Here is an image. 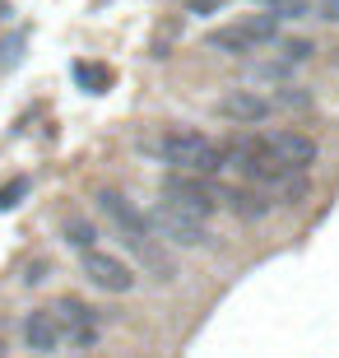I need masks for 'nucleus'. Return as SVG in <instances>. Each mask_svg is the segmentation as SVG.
Segmentation results:
<instances>
[{
	"mask_svg": "<svg viewBox=\"0 0 339 358\" xmlns=\"http://www.w3.org/2000/svg\"><path fill=\"white\" fill-rule=\"evenodd\" d=\"M158 159L168 163L172 173H191V177H219L223 168H233L228 149H219L205 131L196 126H172L163 140H158Z\"/></svg>",
	"mask_w": 339,
	"mask_h": 358,
	"instance_id": "1",
	"label": "nucleus"
},
{
	"mask_svg": "<svg viewBox=\"0 0 339 358\" xmlns=\"http://www.w3.org/2000/svg\"><path fill=\"white\" fill-rule=\"evenodd\" d=\"M163 200H168L172 210H182L186 219H200L209 224L223 205V191L205 177H191V173H168L163 177Z\"/></svg>",
	"mask_w": 339,
	"mask_h": 358,
	"instance_id": "2",
	"label": "nucleus"
},
{
	"mask_svg": "<svg viewBox=\"0 0 339 358\" xmlns=\"http://www.w3.org/2000/svg\"><path fill=\"white\" fill-rule=\"evenodd\" d=\"M93 205H98V214L107 219V228L117 233L126 247H144V242H158V233H154V224H149V214L144 210H135L131 200L121 196V191H112V186H103L98 196H93Z\"/></svg>",
	"mask_w": 339,
	"mask_h": 358,
	"instance_id": "3",
	"label": "nucleus"
},
{
	"mask_svg": "<svg viewBox=\"0 0 339 358\" xmlns=\"http://www.w3.org/2000/svg\"><path fill=\"white\" fill-rule=\"evenodd\" d=\"M149 224H154V233H158L163 242H172V247H182V252H205V247H214V238H209V228L200 224V219H186L182 210H172L168 200L149 210Z\"/></svg>",
	"mask_w": 339,
	"mask_h": 358,
	"instance_id": "4",
	"label": "nucleus"
},
{
	"mask_svg": "<svg viewBox=\"0 0 339 358\" xmlns=\"http://www.w3.org/2000/svg\"><path fill=\"white\" fill-rule=\"evenodd\" d=\"M214 112H219L223 121H233V126H265L279 107H274V98H265L261 89H233L214 103Z\"/></svg>",
	"mask_w": 339,
	"mask_h": 358,
	"instance_id": "5",
	"label": "nucleus"
},
{
	"mask_svg": "<svg viewBox=\"0 0 339 358\" xmlns=\"http://www.w3.org/2000/svg\"><path fill=\"white\" fill-rule=\"evenodd\" d=\"M79 270H84V279L89 284H98V289H107V293H135V270L121 261V256H112V252H89V256H79Z\"/></svg>",
	"mask_w": 339,
	"mask_h": 358,
	"instance_id": "6",
	"label": "nucleus"
},
{
	"mask_svg": "<svg viewBox=\"0 0 339 358\" xmlns=\"http://www.w3.org/2000/svg\"><path fill=\"white\" fill-rule=\"evenodd\" d=\"M223 191V210L233 214L237 224H265L274 214V196L261 186H219Z\"/></svg>",
	"mask_w": 339,
	"mask_h": 358,
	"instance_id": "7",
	"label": "nucleus"
},
{
	"mask_svg": "<svg viewBox=\"0 0 339 358\" xmlns=\"http://www.w3.org/2000/svg\"><path fill=\"white\" fill-rule=\"evenodd\" d=\"M270 154L284 168H298L302 177L312 173V163L321 159V145H316L312 135H302V131H270Z\"/></svg>",
	"mask_w": 339,
	"mask_h": 358,
	"instance_id": "8",
	"label": "nucleus"
},
{
	"mask_svg": "<svg viewBox=\"0 0 339 358\" xmlns=\"http://www.w3.org/2000/svg\"><path fill=\"white\" fill-rule=\"evenodd\" d=\"M61 340H66V331H61V321H56L52 307H47V312H28V317H24V345L33 349V354H56Z\"/></svg>",
	"mask_w": 339,
	"mask_h": 358,
	"instance_id": "9",
	"label": "nucleus"
},
{
	"mask_svg": "<svg viewBox=\"0 0 339 358\" xmlns=\"http://www.w3.org/2000/svg\"><path fill=\"white\" fill-rule=\"evenodd\" d=\"M56 321H61V331L75 335V331H93V326H103V321H112V312H98V307H89L84 298H56Z\"/></svg>",
	"mask_w": 339,
	"mask_h": 358,
	"instance_id": "10",
	"label": "nucleus"
},
{
	"mask_svg": "<svg viewBox=\"0 0 339 358\" xmlns=\"http://www.w3.org/2000/svg\"><path fill=\"white\" fill-rule=\"evenodd\" d=\"M205 47L219 56H237V61H251V52H256V38L247 33V24H223L214 28V33H205Z\"/></svg>",
	"mask_w": 339,
	"mask_h": 358,
	"instance_id": "11",
	"label": "nucleus"
},
{
	"mask_svg": "<svg viewBox=\"0 0 339 358\" xmlns=\"http://www.w3.org/2000/svg\"><path fill=\"white\" fill-rule=\"evenodd\" d=\"M293 75H298V66L284 61V56H256V61L242 66V80L247 84H279V89H288Z\"/></svg>",
	"mask_w": 339,
	"mask_h": 358,
	"instance_id": "12",
	"label": "nucleus"
},
{
	"mask_svg": "<svg viewBox=\"0 0 339 358\" xmlns=\"http://www.w3.org/2000/svg\"><path fill=\"white\" fill-rule=\"evenodd\" d=\"M61 238H66V247H70V252H79V256L103 252V247H98L103 233H98V224H89L84 214H66V219H61Z\"/></svg>",
	"mask_w": 339,
	"mask_h": 358,
	"instance_id": "13",
	"label": "nucleus"
},
{
	"mask_svg": "<svg viewBox=\"0 0 339 358\" xmlns=\"http://www.w3.org/2000/svg\"><path fill=\"white\" fill-rule=\"evenodd\" d=\"M135 261H140L149 275L158 279V284H172L177 279V266H172V256L158 247V242H144V247H135Z\"/></svg>",
	"mask_w": 339,
	"mask_h": 358,
	"instance_id": "14",
	"label": "nucleus"
},
{
	"mask_svg": "<svg viewBox=\"0 0 339 358\" xmlns=\"http://www.w3.org/2000/svg\"><path fill=\"white\" fill-rule=\"evenodd\" d=\"M261 10L274 14L279 24H302L316 14V0H261Z\"/></svg>",
	"mask_w": 339,
	"mask_h": 358,
	"instance_id": "15",
	"label": "nucleus"
},
{
	"mask_svg": "<svg viewBox=\"0 0 339 358\" xmlns=\"http://www.w3.org/2000/svg\"><path fill=\"white\" fill-rule=\"evenodd\" d=\"M75 80H79V89L103 93V89H107V70L93 66V61H75Z\"/></svg>",
	"mask_w": 339,
	"mask_h": 358,
	"instance_id": "16",
	"label": "nucleus"
},
{
	"mask_svg": "<svg viewBox=\"0 0 339 358\" xmlns=\"http://www.w3.org/2000/svg\"><path fill=\"white\" fill-rule=\"evenodd\" d=\"M279 56L293 61V66H302V61H312V56H316V42L312 38H284V42H279Z\"/></svg>",
	"mask_w": 339,
	"mask_h": 358,
	"instance_id": "17",
	"label": "nucleus"
},
{
	"mask_svg": "<svg viewBox=\"0 0 339 358\" xmlns=\"http://www.w3.org/2000/svg\"><path fill=\"white\" fill-rule=\"evenodd\" d=\"M316 98L307 89H293V84H288V89H279L274 93V107H288V112H307V107H312Z\"/></svg>",
	"mask_w": 339,
	"mask_h": 358,
	"instance_id": "18",
	"label": "nucleus"
},
{
	"mask_svg": "<svg viewBox=\"0 0 339 358\" xmlns=\"http://www.w3.org/2000/svg\"><path fill=\"white\" fill-rule=\"evenodd\" d=\"M24 191H28V177H14V182H5V186H0V210H14Z\"/></svg>",
	"mask_w": 339,
	"mask_h": 358,
	"instance_id": "19",
	"label": "nucleus"
},
{
	"mask_svg": "<svg viewBox=\"0 0 339 358\" xmlns=\"http://www.w3.org/2000/svg\"><path fill=\"white\" fill-rule=\"evenodd\" d=\"M70 340V349H93L98 340H103V326H93V331H75V335H66Z\"/></svg>",
	"mask_w": 339,
	"mask_h": 358,
	"instance_id": "20",
	"label": "nucleus"
},
{
	"mask_svg": "<svg viewBox=\"0 0 339 358\" xmlns=\"http://www.w3.org/2000/svg\"><path fill=\"white\" fill-rule=\"evenodd\" d=\"M19 52H24V33H14V38L0 47V66H14V61H19Z\"/></svg>",
	"mask_w": 339,
	"mask_h": 358,
	"instance_id": "21",
	"label": "nucleus"
},
{
	"mask_svg": "<svg viewBox=\"0 0 339 358\" xmlns=\"http://www.w3.org/2000/svg\"><path fill=\"white\" fill-rule=\"evenodd\" d=\"M316 19H326L330 28H339V0H316Z\"/></svg>",
	"mask_w": 339,
	"mask_h": 358,
	"instance_id": "22",
	"label": "nucleus"
},
{
	"mask_svg": "<svg viewBox=\"0 0 339 358\" xmlns=\"http://www.w3.org/2000/svg\"><path fill=\"white\" fill-rule=\"evenodd\" d=\"M223 0H186V14H219Z\"/></svg>",
	"mask_w": 339,
	"mask_h": 358,
	"instance_id": "23",
	"label": "nucleus"
},
{
	"mask_svg": "<svg viewBox=\"0 0 339 358\" xmlns=\"http://www.w3.org/2000/svg\"><path fill=\"white\" fill-rule=\"evenodd\" d=\"M42 279H47V261H33V266L24 270V284L33 289V284H42Z\"/></svg>",
	"mask_w": 339,
	"mask_h": 358,
	"instance_id": "24",
	"label": "nucleus"
},
{
	"mask_svg": "<svg viewBox=\"0 0 339 358\" xmlns=\"http://www.w3.org/2000/svg\"><path fill=\"white\" fill-rule=\"evenodd\" d=\"M5 354H10V349H5V345H0V358H5Z\"/></svg>",
	"mask_w": 339,
	"mask_h": 358,
	"instance_id": "25",
	"label": "nucleus"
},
{
	"mask_svg": "<svg viewBox=\"0 0 339 358\" xmlns=\"http://www.w3.org/2000/svg\"><path fill=\"white\" fill-rule=\"evenodd\" d=\"M79 358H93V354H79Z\"/></svg>",
	"mask_w": 339,
	"mask_h": 358,
	"instance_id": "26",
	"label": "nucleus"
}]
</instances>
